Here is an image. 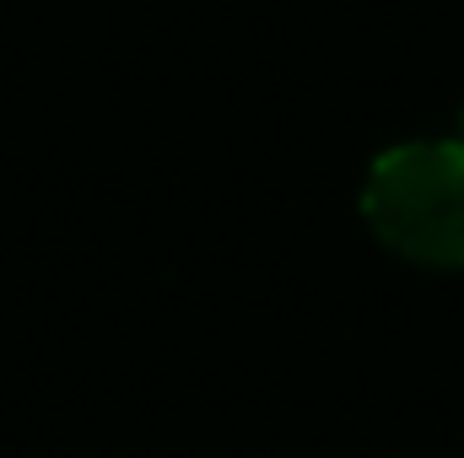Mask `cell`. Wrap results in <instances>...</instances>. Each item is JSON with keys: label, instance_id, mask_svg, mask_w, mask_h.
<instances>
[{"label": "cell", "instance_id": "obj_1", "mask_svg": "<svg viewBox=\"0 0 464 458\" xmlns=\"http://www.w3.org/2000/svg\"><path fill=\"white\" fill-rule=\"evenodd\" d=\"M362 216L416 264H464V140H411L372 162Z\"/></svg>", "mask_w": 464, "mask_h": 458}]
</instances>
